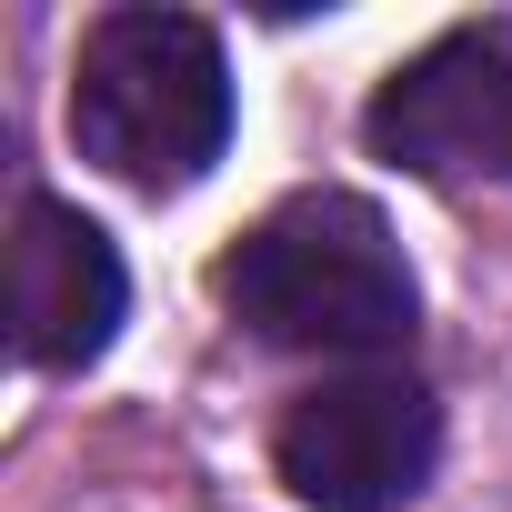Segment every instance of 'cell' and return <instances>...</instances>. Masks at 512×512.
<instances>
[{
  "label": "cell",
  "mask_w": 512,
  "mask_h": 512,
  "mask_svg": "<svg viewBox=\"0 0 512 512\" xmlns=\"http://www.w3.org/2000/svg\"><path fill=\"white\" fill-rule=\"evenodd\" d=\"M211 292L231 302L241 332H262L282 352H402L412 342V262L392 221L362 191H292L282 211H262L231 251Z\"/></svg>",
  "instance_id": "cell-1"
},
{
  "label": "cell",
  "mask_w": 512,
  "mask_h": 512,
  "mask_svg": "<svg viewBox=\"0 0 512 512\" xmlns=\"http://www.w3.org/2000/svg\"><path fill=\"white\" fill-rule=\"evenodd\" d=\"M71 141L131 191H191L231 141V61L191 11H111L81 41Z\"/></svg>",
  "instance_id": "cell-2"
},
{
  "label": "cell",
  "mask_w": 512,
  "mask_h": 512,
  "mask_svg": "<svg viewBox=\"0 0 512 512\" xmlns=\"http://www.w3.org/2000/svg\"><path fill=\"white\" fill-rule=\"evenodd\" d=\"M272 462L312 512H402L442 462V412L402 372H352L282 412Z\"/></svg>",
  "instance_id": "cell-3"
},
{
  "label": "cell",
  "mask_w": 512,
  "mask_h": 512,
  "mask_svg": "<svg viewBox=\"0 0 512 512\" xmlns=\"http://www.w3.org/2000/svg\"><path fill=\"white\" fill-rule=\"evenodd\" d=\"M362 141L422 181H502L512 191V21H462L432 51H412L372 91Z\"/></svg>",
  "instance_id": "cell-4"
},
{
  "label": "cell",
  "mask_w": 512,
  "mask_h": 512,
  "mask_svg": "<svg viewBox=\"0 0 512 512\" xmlns=\"http://www.w3.org/2000/svg\"><path fill=\"white\" fill-rule=\"evenodd\" d=\"M121 251L101 241V221H81L71 201H31L11 231V342L31 372H81L111 352L121 332Z\"/></svg>",
  "instance_id": "cell-5"
}]
</instances>
